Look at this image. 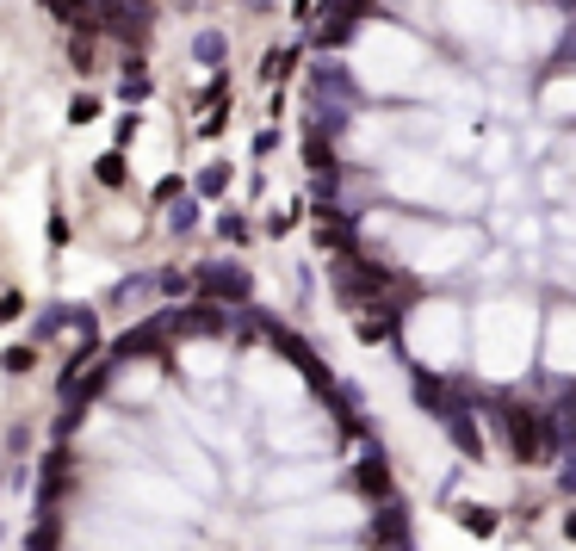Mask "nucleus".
Returning <instances> with one entry per match:
<instances>
[{
  "label": "nucleus",
  "instance_id": "obj_1",
  "mask_svg": "<svg viewBox=\"0 0 576 551\" xmlns=\"http://www.w3.org/2000/svg\"><path fill=\"white\" fill-rule=\"evenodd\" d=\"M353 12H360V0H329L322 19H316V37H322V44H341V37L353 31Z\"/></svg>",
  "mask_w": 576,
  "mask_h": 551
},
{
  "label": "nucleus",
  "instance_id": "obj_2",
  "mask_svg": "<svg viewBox=\"0 0 576 551\" xmlns=\"http://www.w3.org/2000/svg\"><path fill=\"white\" fill-rule=\"evenodd\" d=\"M205 285H211V291H230V297H242V291H248V273H242V267H217V273H205Z\"/></svg>",
  "mask_w": 576,
  "mask_h": 551
},
{
  "label": "nucleus",
  "instance_id": "obj_3",
  "mask_svg": "<svg viewBox=\"0 0 576 551\" xmlns=\"http://www.w3.org/2000/svg\"><path fill=\"white\" fill-rule=\"evenodd\" d=\"M50 12H62V19H87V0H44Z\"/></svg>",
  "mask_w": 576,
  "mask_h": 551
},
{
  "label": "nucleus",
  "instance_id": "obj_4",
  "mask_svg": "<svg viewBox=\"0 0 576 551\" xmlns=\"http://www.w3.org/2000/svg\"><path fill=\"white\" fill-rule=\"evenodd\" d=\"M12 310H19V297H0V322H12Z\"/></svg>",
  "mask_w": 576,
  "mask_h": 551
},
{
  "label": "nucleus",
  "instance_id": "obj_5",
  "mask_svg": "<svg viewBox=\"0 0 576 551\" xmlns=\"http://www.w3.org/2000/svg\"><path fill=\"white\" fill-rule=\"evenodd\" d=\"M310 551H329V546H310Z\"/></svg>",
  "mask_w": 576,
  "mask_h": 551
}]
</instances>
